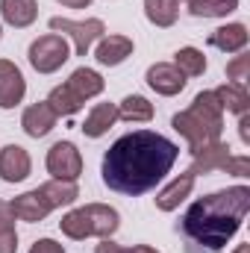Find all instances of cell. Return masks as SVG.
I'll use <instances>...</instances> for the list:
<instances>
[{
    "label": "cell",
    "instance_id": "cell-10",
    "mask_svg": "<svg viewBox=\"0 0 250 253\" xmlns=\"http://www.w3.org/2000/svg\"><path fill=\"white\" fill-rule=\"evenodd\" d=\"M9 206H12L15 218H18V221H27V224H39V221H44V218L53 212V206L47 203V197L42 194V189H33V191L18 194Z\"/></svg>",
    "mask_w": 250,
    "mask_h": 253
},
{
    "label": "cell",
    "instance_id": "cell-35",
    "mask_svg": "<svg viewBox=\"0 0 250 253\" xmlns=\"http://www.w3.org/2000/svg\"><path fill=\"white\" fill-rule=\"evenodd\" d=\"M56 3H62L68 9H85V6H91V0H56Z\"/></svg>",
    "mask_w": 250,
    "mask_h": 253
},
{
    "label": "cell",
    "instance_id": "cell-26",
    "mask_svg": "<svg viewBox=\"0 0 250 253\" xmlns=\"http://www.w3.org/2000/svg\"><path fill=\"white\" fill-rule=\"evenodd\" d=\"M239 9V0H188V12L194 18H227Z\"/></svg>",
    "mask_w": 250,
    "mask_h": 253
},
{
    "label": "cell",
    "instance_id": "cell-23",
    "mask_svg": "<svg viewBox=\"0 0 250 253\" xmlns=\"http://www.w3.org/2000/svg\"><path fill=\"white\" fill-rule=\"evenodd\" d=\"M144 15L153 27H174L180 18V0H144Z\"/></svg>",
    "mask_w": 250,
    "mask_h": 253
},
{
    "label": "cell",
    "instance_id": "cell-32",
    "mask_svg": "<svg viewBox=\"0 0 250 253\" xmlns=\"http://www.w3.org/2000/svg\"><path fill=\"white\" fill-rule=\"evenodd\" d=\"M15 212H12V206L6 203V200H0V230H15Z\"/></svg>",
    "mask_w": 250,
    "mask_h": 253
},
{
    "label": "cell",
    "instance_id": "cell-36",
    "mask_svg": "<svg viewBox=\"0 0 250 253\" xmlns=\"http://www.w3.org/2000/svg\"><path fill=\"white\" fill-rule=\"evenodd\" d=\"M129 253H159V251H156V248H150V245H135Z\"/></svg>",
    "mask_w": 250,
    "mask_h": 253
},
{
    "label": "cell",
    "instance_id": "cell-3",
    "mask_svg": "<svg viewBox=\"0 0 250 253\" xmlns=\"http://www.w3.org/2000/svg\"><path fill=\"white\" fill-rule=\"evenodd\" d=\"M171 126L188 141V153H197L200 147L221 141L224 132V109L215 97V91H200L191 106L171 118Z\"/></svg>",
    "mask_w": 250,
    "mask_h": 253
},
{
    "label": "cell",
    "instance_id": "cell-2",
    "mask_svg": "<svg viewBox=\"0 0 250 253\" xmlns=\"http://www.w3.org/2000/svg\"><path fill=\"white\" fill-rule=\"evenodd\" d=\"M250 209V189L233 186L224 191H212L206 197H197L183 215V233L206 251H221L227 242L242 230L245 215Z\"/></svg>",
    "mask_w": 250,
    "mask_h": 253
},
{
    "label": "cell",
    "instance_id": "cell-31",
    "mask_svg": "<svg viewBox=\"0 0 250 253\" xmlns=\"http://www.w3.org/2000/svg\"><path fill=\"white\" fill-rule=\"evenodd\" d=\"M30 253H65V248L59 242H53V239H39V242L30 248Z\"/></svg>",
    "mask_w": 250,
    "mask_h": 253
},
{
    "label": "cell",
    "instance_id": "cell-37",
    "mask_svg": "<svg viewBox=\"0 0 250 253\" xmlns=\"http://www.w3.org/2000/svg\"><path fill=\"white\" fill-rule=\"evenodd\" d=\"M233 253H250V245H239V248H236Z\"/></svg>",
    "mask_w": 250,
    "mask_h": 253
},
{
    "label": "cell",
    "instance_id": "cell-8",
    "mask_svg": "<svg viewBox=\"0 0 250 253\" xmlns=\"http://www.w3.org/2000/svg\"><path fill=\"white\" fill-rule=\"evenodd\" d=\"M27 94V80L21 68L9 59H0V109H15Z\"/></svg>",
    "mask_w": 250,
    "mask_h": 253
},
{
    "label": "cell",
    "instance_id": "cell-11",
    "mask_svg": "<svg viewBox=\"0 0 250 253\" xmlns=\"http://www.w3.org/2000/svg\"><path fill=\"white\" fill-rule=\"evenodd\" d=\"M233 153H230V144H224V141H212V144H206V147H200L197 153H191V174L194 177H200V174H212V171H224V165H227V159H230Z\"/></svg>",
    "mask_w": 250,
    "mask_h": 253
},
{
    "label": "cell",
    "instance_id": "cell-1",
    "mask_svg": "<svg viewBox=\"0 0 250 253\" xmlns=\"http://www.w3.org/2000/svg\"><path fill=\"white\" fill-rule=\"evenodd\" d=\"M177 159H180V147L171 138L153 129H135L121 135L103 153L100 174L106 189L126 197H138L156 189L171 174Z\"/></svg>",
    "mask_w": 250,
    "mask_h": 253
},
{
    "label": "cell",
    "instance_id": "cell-19",
    "mask_svg": "<svg viewBox=\"0 0 250 253\" xmlns=\"http://www.w3.org/2000/svg\"><path fill=\"white\" fill-rule=\"evenodd\" d=\"M221 109L224 112H233V115H245L250 112V94H248V85H236V83H224L218 88H212Z\"/></svg>",
    "mask_w": 250,
    "mask_h": 253
},
{
    "label": "cell",
    "instance_id": "cell-29",
    "mask_svg": "<svg viewBox=\"0 0 250 253\" xmlns=\"http://www.w3.org/2000/svg\"><path fill=\"white\" fill-rule=\"evenodd\" d=\"M224 171L233 177H250V156H230Z\"/></svg>",
    "mask_w": 250,
    "mask_h": 253
},
{
    "label": "cell",
    "instance_id": "cell-6",
    "mask_svg": "<svg viewBox=\"0 0 250 253\" xmlns=\"http://www.w3.org/2000/svg\"><path fill=\"white\" fill-rule=\"evenodd\" d=\"M44 165H47V174L53 180H74L77 183L80 174H83V156H80L74 141H56L47 150Z\"/></svg>",
    "mask_w": 250,
    "mask_h": 253
},
{
    "label": "cell",
    "instance_id": "cell-12",
    "mask_svg": "<svg viewBox=\"0 0 250 253\" xmlns=\"http://www.w3.org/2000/svg\"><path fill=\"white\" fill-rule=\"evenodd\" d=\"M132 50H135V44L129 36H103V39H97L94 59L106 68H115V65L126 62L132 56Z\"/></svg>",
    "mask_w": 250,
    "mask_h": 253
},
{
    "label": "cell",
    "instance_id": "cell-15",
    "mask_svg": "<svg viewBox=\"0 0 250 253\" xmlns=\"http://www.w3.org/2000/svg\"><path fill=\"white\" fill-rule=\"evenodd\" d=\"M194 180H197V177H194L191 171H183L180 177H174L165 189L156 194V209H159V212H174V209H177V206L188 197V194H191Z\"/></svg>",
    "mask_w": 250,
    "mask_h": 253
},
{
    "label": "cell",
    "instance_id": "cell-27",
    "mask_svg": "<svg viewBox=\"0 0 250 253\" xmlns=\"http://www.w3.org/2000/svg\"><path fill=\"white\" fill-rule=\"evenodd\" d=\"M174 65H177L186 77H203V74H206V56H203V50H197V47H180V50L174 53Z\"/></svg>",
    "mask_w": 250,
    "mask_h": 253
},
{
    "label": "cell",
    "instance_id": "cell-18",
    "mask_svg": "<svg viewBox=\"0 0 250 253\" xmlns=\"http://www.w3.org/2000/svg\"><path fill=\"white\" fill-rule=\"evenodd\" d=\"M0 15L9 27L24 30L39 18V0H0Z\"/></svg>",
    "mask_w": 250,
    "mask_h": 253
},
{
    "label": "cell",
    "instance_id": "cell-39",
    "mask_svg": "<svg viewBox=\"0 0 250 253\" xmlns=\"http://www.w3.org/2000/svg\"><path fill=\"white\" fill-rule=\"evenodd\" d=\"M180 3H188V0H180Z\"/></svg>",
    "mask_w": 250,
    "mask_h": 253
},
{
    "label": "cell",
    "instance_id": "cell-38",
    "mask_svg": "<svg viewBox=\"0 0 250 253\" xmlns=\"http://www.w3.org/2000/svg\"><path fill=\"white\" fill-rule=\"evenodd\" d=\"M0 39H3V24H0Z\"/></svg>",
    "mask_w": 250,
    "mask_h": 253
},
{
    "label": "cell",
    "instance_id": "cell-34",
    "mask_svg": "<svg viewBox=\"0 0 250 253\" xmlns=\"http://www.w3.org/2000/svg\"><path fill=\"white\" fill-rule=\"evenodd\" d=\"M239 135H242V141L245 144H250V115L245 112V115H239Z\"/></svg>",
    "mask_w": 250,
    "mask_h": 253
},
{
    "label": "cell",
    "instance_id": "cell-14",
    "mask_svg": "<svg viewBox=\"0 0 250 253\" xmlns=\"http://www.w3.org/2000/svg\"><path fill=\"white\" fill-rule=\"evenodd\" d=\"M85 215H88V224H91V236H97V239H112V233L121 227V215H118L115 206L85 203Z\"/></svg>",
    "mask_w": 250,
    "mask_h": 253
},
{
    "label": "cell",
    "instance_id": "cell-13",
    "mask_svg": "<svg viewBox=\"0 0 250 253\" xmlns=\"http://www.w3.org/2000/svg\"><path fill=\"white\" fill-rule=\"evenodd\" d=\"M21 126H24V132H27L30 138H44V135L56 126V112L47 106V100H39V103H33V106L24 109Z\"/></svg>",
    "mask_w": 250,
    "mask_h": 253
},
{
    "label": "cell",
    "instance_id": "cell-28",
    "mask_svg": "<svg viewBox=\"0 0 250 253\" xmlns=\"http://www.w3.org/2000/svg\"><path fill=\"white\" fill-rule=\"evenodd\" d=\"M227 80L230 83H236V85H248L250 80V53H239V56H233L230 62H227Z\"/></svg>",
    "mask_w": 250,
    "mask_h": 253
},
{
    "label": "cell",
    "instance_id": "cell-24",
    "mask_svg": "<svg viewBox=\"0 0 250 253\" xmlns=\"http://www.w3.org/2000/svg\"><path fill=\"white\" fill-rule=\"evenodd\" d=\"M39 189H42V194L47 197V203H50L53 209L71 206V203H77V197H80V189H77L74 180H47V183L39 186Z\"/></svg>",
    "mask_w": 250,
    "mask_h": 253
},
{
    "label": "cell",
    "instance_id": "cell-17",
    "mask_svg": "<svg viewBox=\"0 0 250 253\" xmlns=\"http://www.w3.org/2000/svg\"><path fill=\"white\" fill-rule=\"evenodd\" d=\"M115 121H118V103H94L80 129L88 138H100V135L109 132V126L115 124Z\"/></svg>",
    "mask_w": 250,
    "mask_h": 253
},
{
    "label": "cell",
    "instance_id": "cell-9",
    "mask_svg": "<svg viewBox=\"0 0 250 253\" xmlns=\"http://www.w3.org/2000/svg\"><path fill=\"white\" fill-rule=\"evenodd\" d=\"M33 171V159L21 144H6L0 150V180L3 183H24Z\"/></svg>",
    "mask_w": 250,
    "mask_h": 253
},
{
    "label": "cell",
    "instance_id": "cell-25",
    "mask_svg": "<svg viewBox=\"0 0 250 253\" xmlns=\"http://www.w3.org/2000/svg\"><path fill=\"white\" fill-rule=\"evenodd\" d=\"M59 227H62L65 236H68V239H74V242H83V239H88V236H91V224H88L85 206H77V209H71L68 215H62Z\"/></svg>",
    "mask_w": 250,
    "mask_h": 253
},
{
    "label": "cell",
    "instance_id": "cell-33",
    "mask_svg": "<svg viewBox=\"0 0 250 253\" xmlns=\"http://www.w3.org/2000/svg\"><path fill=\"white\" fill-rule=\"evenodd\" d=\"M94 253H129V248L118 245V242H112V239H100V245L94 248Z\"/></svg>",
    "mask_w": 250,
    "mask_h": 253
},
{
    "label": "cell",
    "instance_id": "cell-30",
    "mask_svg": "<svg viewBox=\"0 0 250 253\" xmlns=\"http://www.w3.org/2000/svg\"><path fill=\"white\" fill-rule=\"evenodd\" d=\"M0 253H18V233L0 230Z\"/></svg>",
    "mask_w": 250,
    "mask_h": 253
},
{
    "label": "cell",
    "instance_id": "cell-7",
    "mask_svg": "<svg viewBox=\"0 0 250 253\" xmlns=\"http://www.w3.org/2000/svg\"><path fill=\"white\" fill-rule=\"evenodd\" d=\"M144 80H147V85H150L156 94H162V97H174V94H180V91L186 88V83H188V77L174 62L150 65L147 74H144Z\"/></svg>",
    "mask_w": 250,
    "mask_h": 253
},
{
    "label": "cell",
    "instance_id": "cell-22",
    "mask_svg": "<svg viewBox=\"0 0 250 253\" xmlns=\"http://www.w3.org/2000/svg\"><path fill=\"white\" fill-rule=\"evenodd\" d=\"M118 118L126 124H147L153 121V103L141 94H126L118 103Z\"/></svg>",
    "mask_w": 250,
    "mask_h": 253
},
{
    "label": "cell",
    "instance_id": "cell-21",
    "mask_svg": "<svg viewBox=\"0 0 250 253\" xmlns=\"http://www.w3.org/2000/svg\"><path fill=\"white\" fill-rule=\"evenodd\" d=\"M47 106L56 112V118H71V115H77L83 106H85V100L74 91V88H68V85H56L50 94H47Z\"/></svg>",
    "mask_w": 250,
    "mask_h": 253
},
{
    "label": "cell",
    "instance_id": "cell-20",
    "mask_svg": "<svg viewBox=\"0 0 250 253\" xmlns=\"http://www.w3.org/2000/svg\"><path fill=\"white\" fill-rule=\"evenodd\" d=\"M68 88H74L83 100H91V97H97L103 88H106V83H103V77L94 71V68H77L71 77H68V83H65Z\"/></svg>",
    "mask_w": 250,
    "mask_h": 253
},
{
    "label": "cell",
    "instance_id": "cell-16",
    "mask_svg": "<svg viewBox=\"0 0 250 253\" xmlns=\"http://www.w3.org/2000/svg\"><path fill=\"white\" fill-rule=\"evenodd\" d=\"M250 42V33L245 24H224L215 33H209V44L221 53H242Z\"/></svg>",
    "mask_w": 250,
    "mask_h": 253
},
{
    "label": "cell",
    "instance_id": "cell-5",
    "mask_svg": "<svg viewBox=\"0 0 250 253\" xmlns=\"http://www.w3.org/2000/svg\"><path fill=\"white\" fill-rule=\"evenodd\" d=\"M50 30L68 36L74 42V53L77 56H85L91 50V44L97 39L106 36V24L100 18H85V21H71V18H50Z\"/></svg>",
    "mask_w": 250,
    "mask_h": 253
},
{
    "label": "cell",
    "instance_id": "cell-4",
    "mask_svg": "<svg viewBox=\"0 0 250 253\" xmlns=\"http://www.w3.org/2000/svg\"><path fill=\"white\" fill-rule=\"evenodd\" d=\"M27 59H30V65L39 74H53V71H59L71 59V44L59 33H47V36H42V39H36L30 44Z\"/></svg>",
    "mask_w": 250,
    "mask_h": 253
}]
</instances>
